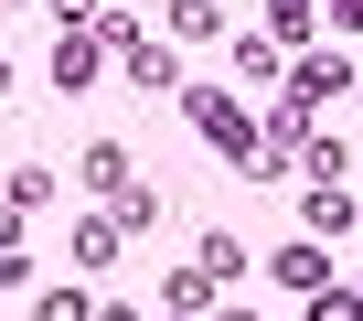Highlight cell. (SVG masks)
Returning a JSON list of instances; mask_svg holds the SVG:
<instances>
[{
  "instance_id": "6da1fadb",
  "label": "cell",
  "mask_w": 363,
  "mask_h": 321,
  "mask_svg": "<svg viewBox=\"0 0 363 321\" xmlns=\"http://www.w3.org/2000/svg\"><path fill=\"white\" fill-rule=\"evenodd\" d=\"M193 129H203V139H225V150H235V172H246V160H257V129H246V118H235V107H225V97H193Z\"/></svg>"
},
{
  "instance_id": "7a4b0ae2",
  "label": "cell",
  "mask_w": 363,
  "mask_h": 321,
  "mask_svg": "<svg viewBox=\"0 0 363 321\" xmlns=\"http://www.w3.org/2000/svg\"><path fill=\"white\" fill-rule=\"evenodd\" d=\"M331 86H363V75H352L342 54H310V65L289 75V97H299V107H310V97H331Z\"/></svg>"
},
{
  "instance_id": "3957f363",
  "label": "cell",
  "mask_w": 363,
  "mask_h": 321,
  "mask_svg": "<svg viewBox=\"0 0 363 321\" xmlns=\"http://www.w3.org/2000/svg\"><path fill=\"white\" fill-rule=\"evenodd\" d=\"M96 54H107L96 33H65V54H54V86H96Z\"/></svg>"
},
{
  "instance_id": "277c9868",
  "label": "cell",
  "mask_w": 363,
  "mask_h": 321,
  "mask_svg": "<svg viewBox=\"0 0 363 321\" xmlns=\"http://www.w3.org/2000/svg\"><path fill=\"white\" fill-rule=\"evenodd\" d=\"M75 268H118V214H86L75 225Z\"/></svg>"
},
{
  "instance_id": "5b68a950",
  "label": "cell",
  "mask_w": 363,
  "mask_h": 321,
  "mask_svg": "<svg viewBox=\"0 0 363 321\" xmlns=\"http://www.w3.org/2000/svg\"><path fill=\"white\" fill-rule=\"evenodd\" d=\"M86 183H96V193H107V204H118V193H128V150H118V139H96V150H86Z\"/></svg>"
},
{
  "instance_id": "8992f818",
  "label": "cell",
  "mask_w": 363,
  "mask_h": 321,
  "mask_svg": "<svg viewBox=\"0 0 363 321\" xmlns=\"http://www.w3.org/2000/svg\"><path fill=\"white\" fill-rule=\"evenodd\" d=\"M267 268H278V278H289V289H320V278H331V268H320V246H278V257H267Z\"/></svg>"
},
{
  "instance_id": "52a82bcc",
  "label": "cell",
  "mask_w": 363,
  "mask_h": 321,
  "mask_svg": "<svg viewBox=\"0 0 363 321\" xmlns=\"http://www.w3.org/2000/svg\"><path fill=\"white\" fill-rule=\"evenodd\" d=\"M171 33L182 43H214V0H171Z\"/></svg>"
},
{
  "instance_id": "ba28073f",
  "label": "cell",
  "mask_w": 363,
  "mask_h": 321,
  "mask_svg": "<svg viewBox=\"0 0 363 321\" xmlns=\"http://www.w3.org/2000/svg\"><path fill=\"white\" fill-rule=\"evenodd\" d=\"M299 172L310 183H342V139H299Z\"/></svg>"
},
{
  "instance_id": "9c48e42d",
  "label": "cell",
  "mask_w": 363,
  "mask_h": 321,
  "mask_svg": "<svg viewBox=\"0 0 363 321\" xmlns=\"http://www.w3.org/2000/svg\"><path fill=\"white\" fill-rule=\"evenodd\" d=\"M128 86H171V54L160 43H128Z\"/></svg>"
},
{
  "instance_id": "30bf717a",
  "label": "cell",
  "mask_w": 363,
  "mask_h": 321,
  "mask_svg": "<svg viewBox=\"0 0 363 321\" xmlns=\"http://www.w3.org/2000/svg\"><path fill=\"white\" fill-rule=\"evenodd\" d=\"M310 225H320V236H342V225H352V204H342V183H320V193H310Z\"/></svg>"
},
{
  "instance_id": "8fae6325",
  "label": "cell",
  "mask_w": 363,
  "mask_h": 321,
  "mask_svg": "<svg viewBox=\"0 0 363 321\" xmlns=\"http://www.w3.org/2000/svg\"><path fill=\"white\" fill-rule=\"evenodd\" d=\"M310 321H363V289H320V310Z\"/></svg>"
},
{
  "instance_id": "7c38bea8",
  "label": "cell",
  "mask_w": 363,
  "mask_h": 321,
  "mask_svg": "<svg viewBox=\"0 0 363 321\" xmlns=\"http://www.w3.org/2000/svg\"><path fill=\"white\" fill-rule=\"evenodd\" d=\"M310 11H320V0H267V22H278V33H310Z\"/></svg>"
},
{
  "instance_id": "4fadbf2b",
  "label": "cell",
  "mask_w": 363,
  "mask_h": 321,
  "mask_svg": "<svg viewBox=\"0 0 363 321\" xmlns=\"http://www.w3.org/2000/svg\"><path fill=\"white\" fill-rule=\"evenodd\" d=\"M331 22H342V33H363V0H331Z\"/></svg>"
},
{
  "instance_id": "5bb4252c",
  "label": "cell",
  "mask_w": 363,
  "mask_h": 321,
  "mask_svg": "<svg viewBox=\"0 0 363 321\" xmlns=\"http://www.w3.org/2000/svg\"><path fill=\"white\" fill-rule=\"evenodd\" d=\"M171 321H203V310H171Z\"/></svg>"
},
{
  "instance_id": "9a60e30c",
  "label": "cell",
  "mask_w": 363,
  "mask_h": 321,
  "mask_svg": "<svg viewBox=\"0 0 363 321\" xmlns=\"http://www.w3.org/2000/svg\"><path fill=\"white\" fill-rule=\"evenodd\" d=\"M0 86H11V65H0Z\"/></svg>"
}]
</instances>
